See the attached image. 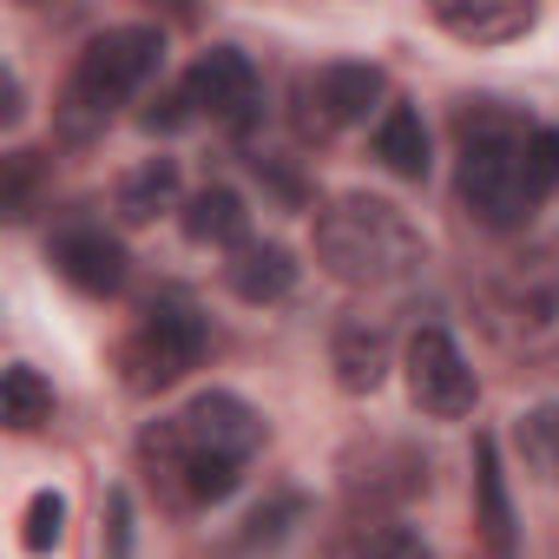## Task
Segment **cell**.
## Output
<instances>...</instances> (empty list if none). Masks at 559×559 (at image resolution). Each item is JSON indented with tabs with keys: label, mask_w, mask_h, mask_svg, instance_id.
Instances as JSON below:
<instances>
[{
	"label": "cell",
	"mask_w": 559,
	"mask_h": 559,
	"mask_svg": "<svg viewBox=\"0 0 559 559\" xmlns=\"http://www.w3.org/2000/svg\"><path fill=\"white\" fill-rule=\"evenodd\" d=\"M317 257L330 276L343 284H402V276L421 263V230L402 217V204L389 198H369V191H349V198H330L317 211Z\"/></svg>",
	"instance_id": "obj_1"
},
{
	"label": "cell",
	"mask_w": 559,
	"mask_h": 559,
	"mask_svg": "<svg viewBox=\"0 0 559 559\" xmlns=\"http://www.w3.org/2000/svg\"><path fill=\"white\" fill-rule=\"evenodd\" d=\"M158 53H165V40L152 27H106V34H93L80 47V60H73L67 93H60V132L67 139H93L158 73Z\"/></svg>",
	"instance_id": "obj_2"
},
{
	"label": "cell",
	"mask_w": 559,
	"mask_h": 559,
	"mask_svg": "<svg viewBox=\"0 0 559 559\" xmlns=\"http://www.w3.org/2000/svg\"><path fill=\"white\" fill-rule=\"evenodd\" d=\"M257 448H263V415H257L243 395H230V389L191 395L178 415H165V421L145 428V441H139L152 480H158V474L178 480L185 461H237V467H243Z\"/></svg>",
	"instance_id": "obj_3"
},
{
	"label": "cell",
	"mask_w": 559,
	"mask_h": 559,
	"mask_svg": "<svg viewBox=\"0 0 559 559\" xmlns=\"http://www.w3.org/2000/svg\"><path fill=\"white\" fill-rule=\"evenodd\" d=\"M533 126H520L500 106H474L461 112V204L487 224V230H513L526 224V191H520V145Z\"/></svg>",
	"instance_id": "obj_4"
},
{
	"label": "cell",
	"mask_w": 559,
	"mask_h": 559,
	"mask_svg": "<svg viewBox=\"0 0 559 559\" xmlns=\"http://www.w3.org/2000/svg\"><path fill=\"white\" fill-rule=\"evenodd\" d=\"M204 349H211V330H204V317H198L191 304H152V310L139 317V330L126 336L119 369H126V382H132L139 395H152V389L185 382V376L204 362Z\"/></svg>",
	"instance_id": "obj_5"
},
{
	"label": "cell",
	"mask_w": 559,
	"mask_h": 559,
	"mask_svg": "<svg viewBox=\"0 0 559 559\" xmlns=\"http://www.w3.org/2000/svg\"><path fill=\"white\" fill-rule=\"evenodd\" d=\"M389 93V73L382 67H362V60H336L323 73H304L297 80V126L304 139H330L356 119H369Z\"/></svg>",
	"instance_id": "obj_6"
},
{
	"label": "cell",
	"mask_w": 559,
	"mask_h": 559,
	"mask_svg": "<svg viewBox=\"0 0 559 559\" xmlns=\"http://www.w3.org/2000/svg\"><path fill=\"white\" fill-rule=\"evenodd\" d=\"M408 395H415V408L435 415V421H461V415H474L480 382H474L461 343H454L441 323H421V330L408 336Z\"/></svg>",
	"instance_id": "obj_7"
},
{
	"label": "cell",
	"mask_w": 559,
	"mask_h": 559,
	"mask_svg": "<svg viewBox=\"0 0 559 559\" xmlns=\"http://www.w3.org/2000/svg\"><path fill=\"white\" fill-rule=\"evenodd\" d=\"M487 330L513 349V356H552L559 349V276L533 270L493 290L487 304Z\"/></svg>",
	"instance_id": "obj_8"
},
{
	"label": "cell",
	"mask_w": 559,
	"mask_h": 559,
	"mask_svg": "<svg viewBox=\"0 0 559 559\" xmlns=\"http://www.w3.org/2000/svg\"><path fill=\"white\" fill-rule=\"evenodd\" d=\"M185 93H191V106H198L204 119H217V126H250V119H257V67H250V53H237V47L198 53L191 73H185Z\"/></svg>",
	"instance_id": "obj_9"
},
{
	"label": "cell",
	"mask_w": 559,
	"mask_h": 559,
	"mask_svg": "<svg viewBox=\"0 0 559 559\" xmlns=\"http://www.w3.org/2000/svg\"><path fill=\"white\" fill-rule=\"evenodd\" d=\"M47 257H53V270L67 276L80 297H112L126 284V243L106 224H60Z\"/></svg>",
	"instance_id": "obj_10"
},
{
	"label": "cell",
	"mask_w": 559,
	"mask_h": 559,
	"mask_svg": "<svg viewBox=\"0 0 559 559\" xmlns=\"http://www.w3.org/2000/svg\"><path fill=\"white\" fill-rule=\"evenodd\" d=\"M539 21V8H526V0H441L435 8V27L467 40V47H507V40H526Z\"/></svg>",
	"instance_id": "obj_11"
},
{
	"label": "cell",
	"mask_w": 559,
	"mask_h": 559,
	"mask_svg": "<svg viewBox=\"0 0 559 559\" xmlns=\"http://www.w3.org/2000/svg\"><path fill=\"white\" fill-rule=\"evenodd\" d=\"M330 369H336V382H343L349 395H376L382 376H389V336H382V323L343 317L336 336H330Z\"/></svg>",
	"instance_id": "obj_12"
},
{
	"label": "cell",
	"mask_w": 559,
	"mask_h": 559,
	"mask_svg": "<svg viewBox=\"0 0 559 559\" xmlns=\"http://www.w3.org/2000/svg\"><path fill=\"white\" fill-rule=\"evenodd\" d=\"M224 284H230L243 304H284V297L297 290V257H290L284 243H243V250H230V263H224Z\"/></svg>",
	"instance_id": "obj_13"
},
{
	"label": "cell",
	"mask_w": 559,
	"mask_h": 559,
	"mask_svg": "<svg viewBox=\"0 0 559 559\" xmlns=\"http://www.w3.org/2000/svg\"><path fill=\"white\" fill-rule=\"evenodd\" d=\"M474 526L493 552H513V500H507V474H500V441L474 435Z\"/></svg>",
	"instance_id": "obj_14"
},
{
	"label": "cell",
	"mask_w": 559,
	"mask_h": 559,
	"mask_svg": "<svg viewBox=\"0 0 559 559\" xmlns=\"http://www.w3.org/2000/svg\"><path fill=\"white\" fill-rule=\"evenodd\" d=\"M185 237L191 243H217V250H243L250 243V211L230 185H204L185 204Z\"/></svg>",
	"instance_id": "obj_15"
},
{
	"label": "cell",
	"mask_w": 559,
	"mask_h": 559,
	"mask_svg": "<svg viewBox=\"0 0 559 559\" xmlns=\"http://www.w3.org/2000/svg\"><path fill=\"white\" fill-rule=\"evenodd\" d=\"M376 158H382L395 178H428V126H421L415 106L395 99V106L376 119Z\"/></svg>",
	"instance_id": "obj_16"
},
{
	"label": "cell",
	"mask_w": 559,
	"mask_h": 559,
	"mask_svg": "<svg viewBox=\"0 0 559 559\" xmlns=\"http://www.w3.org/2000/svg\"><path fill=\"white\" fill-rule=\"evenodd\" d=\"M178 204V158H145L126 185H119V217L126 224H152L158 211Z\"/></svg>",
	"instance_id": "obj_17"
},
{
	"label": "cell",
	"mask_w": 559,
	"mask_h": 559,
	"mask_svg": "<svg viewBox=\"0 0 559 559\" xmlns=\"http://www.w3.org/2000/svg\"><path fill=\"white\" fill-rule=\"evenodd\" d=\"M47 415H53V389L40 382V369L14 362L8 376H0V421H8L14 435H34Z\"/></svg>",
	"instance_id": "obj_18"
},
{
	"label": "cell",
	"mask_w": 559,
	"mask_h": 559,
	"mask_svg": "<svg viewBox=\"0 0 559 559\" xmlns=\"http://www.w3.org/2000/svg\"><path fill=\"white\" fill-rule=\"evenodd\" d=\"M513 448L539 480H559V402H539L513 421Z\"/></svg>",
	"instance_id": "obj_19"
},
{
	"label": "cell",
	"mask_w": 559,
	"mask_h": 559,
	"mask_svg": "<svg viewBox=\"0 0 559 559\" xmlns=\"http://www.w3.org/2000/svg\"><path fill=\"white\" fill-rule=\"evenodd\" d=\"M552 185H559V132L533 126L526 145H520V191H526V204H546Z\"/></svg>",
	"instance_id": "obj_20"
},
{
	"label": "cell",
	"mask_w": 559,
	"mask_h": 559,
	"mask_svg": "<svg viewBox=\"0 0 559 559\" xmlns=\"http://www.w3.org/2000/svg\"><path fill=\"white\" fill-rule=\"evenodd\" d=\"M40 178H47V158H40V152H8V158H0V211H8V217H27Z\"/></svg>",
	"instance_id": "obj_21"
},
{
	"label": "cell",
	"mask_w": 559,
	"mask_h": 559,
	"mask_svg": "<svg viewBox=\"0 0 559 559\" xmlns=\"http://www.w3.org/2000/svg\"><path fill=\"white\" fill-rule=\"evenodd\" d=\"M60 533H67V500H60L53 487H40V493L27 500V520H21V546H27L34 559H47V552L60 546Z\"/></svg>",
	"instance_id": "obj_22"
},
{
	"label": "cell",
	"mask_w": 559,
	"mask_h": 559,
	"mask_svg": "<svg viewBox=\"0 0 559 559\" xmlns=\"http://www.w3.org/2000/svg\"><path fill=\"white\" fill-rule=\"evenodd\" d=\"M290 520H304V500H297V493H284L276 507H257V513L243 520V526H250V533H243V552H257V546H276V539L290 533Z\"/></svg>",
	"instance_id": "obj_23"
},
{
	"label": "cell",
	"mask_w": 559,
	"mask_h": 559,
	"mask_svg": "<svg viewBox=\"0 0 559 559\" xmlns=\"http://www.w3.org/2000/svg\"><path fill=\"white\" fill-rule=\"evenodd\" d=\"M356 559H435V552H428L408 526H382V533H369V539H362V552H356Z\"/></svg>",
	"instance_id": "obj_24"
},
{
	"label": "cell",
	"mask_w": 559,
	"mask_h": 559,
	"mask_svg": "<svg viewBox=\"0 0 559 559\" xmlns=\"http://www.w3.org/2000/svg\"><path fill=\"white\" fill-rule=\"evenodd\" d=\"M106 559H132V500H126V487H112L106 493Z\"/></svg>",
	"instance_id": "obj_25"
},
{
	"label": "cell",
	"mask_w": 559,
	"mask_h": 559,
	"mask_svg": "<svg viewBox=\"0 0 559 559\" xmlns=\"http://www.w3.org/2000/svg\"><path fill=\"white\" fill-rule=\"evenodd\" d=\"M191 112H198V106H191V93L178 86V93H165V99H158V106L145 112V132H178V126H185Z\"/></svg>",
	"instance_id": "obj_26"
},
{
	"label": "cell",
	"mask_w": 559,
	"mask_h": 559,
	"mask_svg": "<svg viewBox=\"0 0 559 559\" xmlns=\"http://www.w3.org/2000/svg\"><path fill=\"white\" fill-rule=\"evenodd\" d=\"M14 119H21V80L0 73V126H14Z\"/></svg>",
	"instance_id": "obj_27"
}]
</instances>
